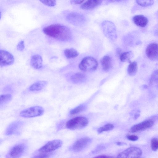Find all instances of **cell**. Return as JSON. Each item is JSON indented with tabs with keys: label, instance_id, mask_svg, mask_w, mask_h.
<instances>
[{
	"label": "cell",
	"instance_id": "cell-1",
	"mask_svg": "<svg viewBox=\"0 0 158 158\" xmlns=\"http://www.w3.org/2000/svg\"><path fill=\"white\" fill-rule=\"evenodd\" d=\"M43 31L46 35L62 41H68L72 37L69 28L59 24H54L45 27Z\"/></svg>",
	"mask_w": 158,
	"mask_h": 158
},
{
	"label": "cell",
	"instance_id": "cell-2",
	"mask_svg": "<svg viewBox=\"0 0 158 158\" xmlns=\"http://www.w3.org/2000/svg\"><path fill=\"white\" fill-rule=\"evenodd\" d=\"M98 66V62L94 58L87 56L84 58L79 64V68L81 71L86 72L95 70Z\"/></svg>",
	"mask_w": 158,
	"mask_h": 158
},
{
	"label": "cell",
	"instance_id": "cell-3",
	"mask_svg": "<svg viewBox=\"0 0 158 158\" xmlns=\"http://www.w3.org/2000/svg\"><path fill=\"white\" fill-rule=\"evenodd\" d=\"M103 32L105 35L108 39L115 41L117 38V34L116 27L112 22L104 21L102 24Z\"/></svg>",
	"mask_w": 158,
	"mask_h": 158
},
{
	"label": "cell",
	"instance_id": "cell-4",
	"mask_svg": "<svg viewBox=\"0 0 158 158\" xmlns=\"http://www.w3.org/2000/svg\"><path fill=\"white\" fill-rule=\"evenodd\" d=\"M88 123L87 119L85 117H78L73 118L66 123V127L71 130L80 129L86 127Z\"/></svg>",
	"mask_w": 158,
	"mask_h": 158
},
{
	"label": "cell",
	"instance_id": "cell-5",
	"mask_svg": "<svg viewBox=\"0 0 158 158\" xmlns=\"http://www.w3.org/2000/svg\"><path fill=\"white\" fill-rule=\"evenodd\" d=\"M44 113L43 108L40 106H35L22 110L20 113L21 116L30 118L40 116Z\"/></svg>",
	"mask_w": 158,
	"mask_h": 158
},
{
	"label": "cell",
	"instance_id": "cell-6",
	"mask_svg": "<svg viewBox=\"0 0 158 158\" xmlns=\"http://www.w3.org/2000/svg\"><path fill=\"white\" fill-rule=\"evenodd\" d=\"M62 144V141L59 139H55L48 142L40 148L38 152L42 153H50L60 148Z\"/></svg>",
	"mask_w": 158,
	"mask_h": 158
},
{
	"label": "cell",
	"instance_id": "cell-7",
	"mask_svg": "<svg viewBox=\"0 0 158 158\" xmlns=\"http://www.w3.org/2000/svg\"><path fill=\"white\" fill-rule=\"evenodd\" d=\"M27 146L24 143L16 144L9 151L6 156L8 158H18L23 155L27 150Z\"/></svg>",
	"mask_w": 158,
	"mask_h": 158
},
{
	"label": "cell",
	"instance_id": "cell-8",
	"mask_svg": "<svg viewBox=\"0 0 158 158\" xmlns=\"http://www.w3.org/2000/svg\"><path fill=\"white\" fill-rule=\"evenodd\" d=\"M142 154V151L140 148L135 147H131L119 153L117 157L139 158L141 156Z\"/></svg>",
	"mask_w": 158,
	"mask_h": 158
},
{
	"label": "cell",
	"instance_id": "cell-9",
	"mask_svg": "<svg viewBox=\"0 0 158 158\" xmlns=\"http://www.w3.org/2000/svg\"><path fill=\"white\" fill-rule=\"evenodd\" d=\"M91 141V139L88 137L80 139L74 143L72 146L71 149L74 152H80L89 146Z\"/></svg>",
	"mask_w": 158,
	"mask_h": 158
},
{
	"label": "cell",
	"instance_id": "cell-10",
	"mask_svg": "<svg viewBox=\"0 0 158 158\" xmlns=\"http://www.w3.org/2000/svg\"><path fill=\"white\" fill-rule=\"evenodd\" d=\"M66 19L70 23L77 26L83 24L85 21V18L83 15L75 12L69 14Z\"/></svg>",
	"mask_w": 158,
	"mask_h": 158
},
{
	"label": "cell",
	"instance_id": "cell-11",
	"mask_svg": "<svg viewBox=\"0 0 158 158\" xmlns=\"http://www.w3.org/2000/svg\"><path fill=\"white\" fill-rule=\"evenodd\" d=\"M14 58L13 55L6 50H0V65L3 67L11 65L13 64Z\"/></svg>",
	"mask_w": 158,
	"mask_h": 158
},
{
	"label": "cell",
	"instance_id": "cell-12",
	"mask_svg": "<svg viewBox=\"0 0 158 158\" xmlns=\"http://www.w3.org/2000/svg\"><path fill=\"white\" fill-rule=\"evenodd\" d=\"M148 57L153 61H158V44L152 43L149 44L146 50Z\"/></svg>",
	"mask_w": 158,
	"mask_h": 158
},
{
	"label": "cell",
	"instance_id": "cell-13",
	"mask_svg": "<svg viewBox=\"0 0 158 158\" xmlns=\"http://www.w3.org/2000/svg\"><path fill=\"white\" fill-rule=\"evenodd\" d=\"M153 124L154 122L152 120H146L133 126L131 128L130 131L133 133L143 131L151 127Z\"/></svg>",
	"mask_w": 158,
	"mask_h": 158
},
{
	"label": "cell",
	"instance_id": "cell-14",
	"mask_svg": "<svg viewBox=\"0 0 158 158\" xmlns=\"http://www.w3.org/2000/svg\"><path fill=\"white\" fill-rule=\"evenodd\" d=\"M23 124L21 121H16L11 123L6 128L5 134L6 135H11L17 134L19 132Z\"/></svg>",
	"mask_w": 158,
	"mask_h": 158
},
{
	"label": "cell",
	"instance_id": "cell-15",
	"mask_svg": "<svg viewBox=\"0 0 158 158\" xmlns=\"http://www.w3.org/2000/svg\"><path fill=\"white\" fill-rule=\"evenodd\" d=\"M102 0H87L81 6V8L84 10L93 9L102 3Z\"/></svg>",
	"mask_w": 158,
	"mask_h": 158
},
{
	"label": "cell",
	"instance_id": "cell-16",
	"mask_svg": "<svg viewBox=\"0 0 158 158\" xmlns=\"http://www.w3.org/2000/svg\"><path fill=\"white\" fill-rule=\"evenodd\" d=\"M43 59L40 55L36 54L33 55L31 59L30 63L31 66L35 69H39L42 66Z\"/></svg>",
	"mask_w": 158,
	"mask_h": 158
},
{
	"label": "cell",
	"instance_id": "cell-17",
	"mask_svg": "<svg viewBox=\"0 0 158 158\" xmlns=\"http://www.w3.org/2000/svg\"><path fill=\"white\" fill-rule=\"evenodd\" d=\"M133 20L137 26L142 27H145L148 22L147 18L142 15L134 16L133 18Z\"/></svg>",
	"mask_w": 158,
	"mask_h": 158
},
{
	"label": "cell",
	"instance_id": "cell-18",
	"mask_svg": "<svg viewBox=\"0 0 158 158\" xmlns=\"http://www.w3.org/2000/svg\"><path fill=\"white\" fill-rule=\"evenodd\" d=\"M48 82L45 81H40L35 82L31 85L29 89L31 91H38L41 90L47 85Z\"/></svg>",
	"mask_w": 158,
	"mask_h": 158
},
{
	"label": "cell",
	"instance_id": "cell-19",
	"mask_svg": "<svg viewBox=\"0 0 158 158\" xmlns=\"http://www.w3.org/2000/svg\"><path fill=\"white\" fill-rule=\"evenodd\" d=\"M101 63L103 69L107 71L109 70L111 67V60L109 56H103L101 60Z\"/></svg>",
	"mask_w": 158,
	"mask_h": 158
},
{
	"label": "cell",
	"instance_id": "cell-20",
	"mask_svg": "<svg viewBox=\"0 0 158 158\" xmlns=\"http://www.w3.org/2000/svg\"><path fill=\"white\" fill-rule=\"evenodd\" d=\"M85 75L81 73H76L71 77V81L75 83H81L85 80Z\"/></svg>",
	"mask_w": 158,
	"mask_h": 158
},
{
	"label": "cell",
	"instance_id": "cell-21",
	"mask_svg": "<svg viewBox=\"0 0 158 158\" xmlns=\"http://www.w3.org/2000/svg\"><path fill=\"white\" fill-rule=\"evenodd\" d=\"M137 64L136 62L134 61L130 63L127 68V72L130 76H135L137 72Z\"/></svg>",
	"mask_w": 158,
	"mask_h": 158
},
{
	"label": "cell",
	"instance_id": "cell-22",
	"mask_svg": "<svg viewBox=\"0 0 158 158\" xmlns=\"http://www.w3.org/2000/svg\"><path fill=\"white\" fill-rule=\"evenodd\" d=\"M65 56L68 58L76 57L79 54L77 51L73 48L67 49L64 51Z\"/></svg>",
	"mask_w": 158,
	"mask_h": 158
},
{
	"label": "cell",
	"instance_id": "cell-23",
	"mask_svg": "<svg viewBox=\"0 0 158 158\" xmlns=\"http://www.w3.org/2000/svg\"><path fill=\"white\" fill-rule=\"evenodd\" d=\"M133 54L131 51L123 52L120 56V59L123 62H128L129 63L131 62V59L133 57Z\"/></svg>",
	"mask_w": 158,
	"mask_h": 158
},
{
	"label": "cell",
	"instance_id": "cell-24",
	"mask_svg": "<svg viewBox=\"0 0 158 158\" xmlns=\"http://www.w3.org/2000/svg\"><path fill=\"white\" fill-rule=\"evenodd\" d=\"M12 98V95L10 94L1 95L0 96V107L9 103L11 100Z\"/></svg>",
	"mask_w": 158,
	"mask_h": 158
},
{
	"label": "cell",
	"instance_id": "cell-25",
	"mask_svg": "<svg viewBox=\"0 0 158 158\" xmlns=\"http://www.w3.org/2000/svg\"><path fill=\"white\" fill-rule=\"evenodd\" d=\"M137 3L142 7H148L152 5L154 0H136Z\"/></svg>",
	"mask_w": 158,
	"mask_h": 158
},
{
	"label": "cell",
	"instance_id": "cell-26",
	"mask_svg": "<svg viewBox=\"0 0 158 158\" xmlns=\"http://www.w3.org/2000/svg\"><path fill=\"white\" fill-rule=\"evenodd\" d=\"M114 128V126L111 124H107L103 126L100 127L98 130V133H101L105 131L112 130Z\"/></svg>",
	"mask_w": 158,
	"mask_h": 158
},
{
	"label": "cell",
	"instance_id": "cell-27",
	"mask_svg": "<svg viewBox=\"0 0 158 158\" xmlns=\"http://www.w3.org/2000/svg\"><path fill=\"white\" fill-rule=\"evenodd\" d=\"M85 109V105H81L71 110L70 111V114H77L84 110Z\"/></svg>",
	"mask_w": 158,
	"mask_h": 158
},
{
	"label": "cell",
	"instance_id": "cell-28",
	"mask_svg": "<svg viewBox=\"0 0 158 158\" xmlns=\"http://www.w3.org/2000/svg\"><path fill=\"white\" fill-rule=\"evenodd\" d=\"M42 3L48 6L52 7L56 5V0H39Z\"/></svg>",
	"mask_w": 158,
	"mask_h": 158
},
{
	"label": "cell",
	"instance_id": "cell-29",
	"mask_svg": "<svg viewBox=\"0 0 158 158\" xmlns=\"http://www.w3.org/2000/svg\"><path fill=\"white\" fill-rule=\"evenodd\" d=\"M151 147L152 150L156 151L158 149V139L156 138H152L151 141Z\"/></svg>",
	"mask_w": 158,
	"mask_h": 158
},
{
	"label": "cell",
	"instance_id": "cell-30",
	"mask_svg": "<svg viewBox=\"0 0 158 158\" xmlns=\"http://www.w3.org/2000/svg\"><path fill=\"white\" fill-rule=\"evenodd\" d=\"M39 153L34 156V157L36 158H45L49 157L52 155V153H42L38 152Z\"/></svg>",
	"mask_w": 158,
	"mask_h": 158
},
{
	"label": "cell",
	"instance_id": "cell-31",
	"mask_svg": "<svg viewBox=\"0 0 158 158\" xmlns=\"http://www.w3.org/2000/svg\"><path fill=\"white\" fill-rule=\"evenodd\" d=\"M24 41L21 40L19 42L17 45V49L20 51H23L24 48Z\"/></svg>",
	"mask_w": 158,
	"mask_h": 158
},
{
	"label": "cell",
	"instance_id": "cell-32",
	"mask_svg": "<svg viewBox=\"0 0 158 158\" xmlns=\"http://www.w3.org/2000/svg\"><path fill=\"white\" fill-rule=\"evenodd\" d=\"M151 78V81L158 82V70L156 71L153 73Z\"/></svg>",
	"mask_w": 158,
	"mask_h": 158
},
{
	"label": "cell",
	"instance_id": "cell-33",
	"mask_svg": "<svg viewBox=\"0 0 158 158\" xmlns=\"http://www.w3.org/2000/svg\"><path fill=\"white\" fill-rule=\"evenodd\" d=\"M127 138L128 139L132 141H136L138 139V136L135 135H127Z\"/></svg>",
	"mask_w": 158,
	"mask_h": 158
},
{
	"label": "cell",
	"instance_id": "cell-34",
	"mask_svg": "<svg viewBox=\"0 0 158 158\" xmlns=\"http://www.w3.org/2000/svg\"><path fill=\"white\" fill-rule=\"evenodd\" d=\"M85 0H71V2L75 4H79L83 2Z\"/></svg>",
	"mask_w": 158,
	"mask_h": 158
},
{
	"label": "cell",
	"instance_id": "cell-35",
	"mask_svg": "<svg viewBox=\"0 0 158 158\" xmlns=\"http://www.w3.org/2000/svg\"><path fill=\"white\" fill-rule=\"evenodd\" d=\"M95 157L99 158H112V157L107 156L105 155H99L98 156H96Z\"/></svg>",
	"mask_w": 158,
	"mask_h": 158
},
{
	"label": "cell",
	"instance_id": "cell-36",
	"mask_svg": "<svg viewBox=\"0 0 158 158\" xmlns=\"http://www.w3.org/2000/svg\"><path fill=\"white\" fill-rule=\"evenodd\" d=\"M117 144L118 145H121L123 144V143H121V142H118L117 143Z\"/></svg>",
	"mask_w": 158,
	"mask_h": 158
},
{
	"label": "cell",
	"instance_id": "cell-37",
	"mask_svg": "<svg viewBox=\"0 0 158 158\" xmlns=\"http://www.w3.org/2000/svg\"><path fill=\"white\" fill-rule=\"evenodd\" d=\"M117 0V1H120V0Z\"/></svg>",
	"mask_w": 158,
	"mask_h": 158
}]
</instances>
